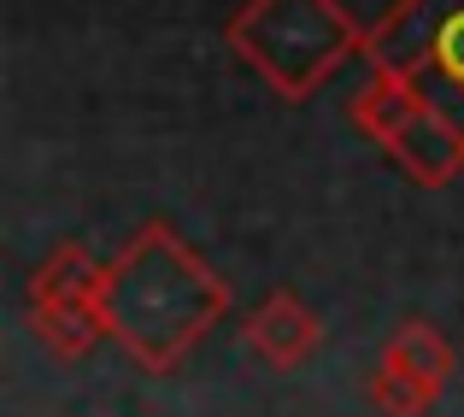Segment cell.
Listing matches in <instances>:
<instances>
[{"label":"cell","instance_id":"obj_1","mask_svg":"<svg viewBox=\"0 0 464 417\" xmlns=\"http://www.w3.org/2000/svg\"><path fill=\"white\" fill-rule=\"evenodd\" d=\"M229 317V282L177 236L170 218L141 229L106 259V335L148 376H170Z\"/></svg>","mask_w":464,"mask_h":417},{"label":"cell","instance_id":"obj_2","mask_svg":"<svg viewBox=\"0 0 464 417\" xmlns=\"http://www.w3.org/2000/svg\"><path fill=\"white\" fill-rule=\"evenodd\" d=\"M364 24L341 0H247L224 24V42L283 101H312L347 59H364Z\"/></svg>","mask_w":464,"mask_h":417},{"label":"cell","instance_id":"obj_3","mask_svg":"<svg viewBox=\"0 0 464 417\" xmlns=\"http://www.w3.org/2000/svg\"><path fill=\"white\" fill-rule=\"evenodd\" d=\"M364 65L406 77L464 136V0H394L364 35Z\"/></svg>","mask_w":464,"mask_h":417},{"label":"cell","instance_id":"obj_4","mask_svg":"<svg viewBox=\"0 0 464 417\" xmlns=\"http://www.w3.org/2000/svg\"><path fill=\"white\" fill-rule=\"evenodd\" d=\"M347 118L423 189H447L464 170V136L394 71H371L364 89L347 101Z\"/></svg>","mask_w":464,"mask_h":417},{"label":"cell","instance_id":"obj_5","mask_svg":"<svg viewBox=\"0 0 464 417\" xmlns=\"http://www.w3.org/2000/svg\"><path fill=\"white\" fill-rule=\"evenodd\" d=\"M30 329L53 359H82L106 335V259H94L82 241L53 247L30 271Z\"/></svg>","mask_w":464,"mask_h":417},{"label":"cell","instance_id":"obj_6","mask_svg":"<svg viewBox=\"0 0 464 417\" xmlns=\"http://www.w3.org/2000/svg\"><path fill=\"white\" fill-rule=\"evenodd\" d=\"M453 364H459L453 341L435 324L411 317V324H400L394 335H388V347L376 353V371H371V383H364V394H371V406L382 417H430L435 400L453 383Z\"/></svg>","mask_w":464,"mask_h":417},{"label":"cell","instance_id":"obj_7","mask_svg":"<svg viewBox=\"0 0 464 417\" xmlns=\"http://www.w3.org/2000/svg\"><path fill=\"white\" fill-rule=\"evenodd\" d=\"M241 341L259 353L271 371H300L324 341V324L295 288H271L247 317H241Z\"/></svg>","mask_w":464,"mask_h":417}]
</instances>
